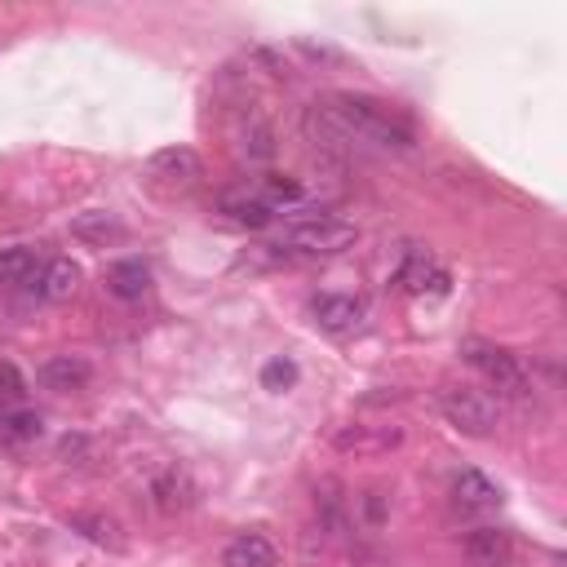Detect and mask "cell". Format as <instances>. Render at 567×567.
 <instances>
[{"label":"cell","mask_w":567,"mask_h":567,"mask_svg":"<svg viewBox=\"0 0 567 567\" xmlns=\"http://www.w3.org/2000/svg\"><path fill=\"white\" fill-rule=\"evenodd\" d=\"M71 235L84 239V244H106V239H120L124 226H120L115 213H106V208H89V213L71 217Z\"/></svg>","instance_id":"17"},{"label":"cell","mask_w":567,"mask_h":567,"mask_svg":"<svg viewBox=\"0 0 567 567\" xmlns=\"http://www.w3.org/2000/svg\"><path fill=\"white\" fill-rule=\"evenodd\" d=\"M221 567H279V549L261 532H244L221 549Z\"/></svg>","instance_id":"12"},{"label":"cell","mask_w":567,"mask_h":567,"mask_svg":"<svg viewBox=\"0 0 567 567\" xmlns=\"http://www.w3.org/2000/svg\"><path fill=\"white\" fill-rule=\"evenodd\" d=\"M310 319L323 332L346 337V332H354L368 319V301L363 297H350V292H319V297H310Z\"/></svg>","instance_id":"5"},{"label":"cell","mask_w":567,"mask_h":567,"mask_svg":"<svg viewBox=\"0 0 567 567\" xmlns=\"http://www.w3.org/2000/svg\"><path fill=\"white\" fill-rule=\"evenodd\" d=\"M439 412L447 416V425H456L470 439H487L496 430V421H501V403L487 390L465 385V381L439 390Z\"/></svg>","instance_id":"3"},{"label":"cell","mask_w":567,"mask_h":567,"mask_svg":"<svg viewBox=\"0 0 567 567\" xmlns=\"http://www.w3.org/2000/svg\"><path fill=\"white\" fill-rule=\"evenodd\" d=\"M40 416L35 412H27V408H18V412H4L0 416V439L4 443H31V439H40Z\"/></svg>","instance_id":"21"},{"label":"cell","mask_w":567,"mask_h":567,"mask_svg":"<svg viewBox=\"0 0 567 567\" xmlns=\"http://www.w3.org/2000/svg\"><path fill=\"white\" fill-rule=\"evenodd\" d=\"M306 137L328 155H354V151H412L416 133L403 115H394L385 102L363 93H328L301 111Z\"/></svg>","instance_id":"1"},{"label":"cell","mask_w":567,"mask_h":567,"mask_svg":"<svg viewBox=\"0 0 567 567\" xmlns=\"http://www.w3.org/2000/svg\"><path fill=\"white\" fill-rule=\"evenodd\" d=\"M89 452V439L84 434H66L62 443H58V456H66V461H80Z\"/></svg>","instance_id":"24"},{"label":"cell","mask_w":567,"mask_h":567,"mask_svg":"<svg viewBox=\"0 0 567 567\" xmlns=\"http://www.w3.org/2000/svg\"><path fill=\"white\" fill-rule=\"evenodd\" d=\"M146 284H151V270L137 257H120L106 266V292L120 301H137L146 292Z\"/></svg>","instance_id":"16"},{"label":"cell","mask_w":567,"mask_h":567,"mask_svg":"<svg viewBox=\"0 0 567 567\" xmlns=\"http://www.w3.org/2000/svg\"><path fill=\"white\" fill-rule=\"evenodd\" d=\"M403 439V430L399 425H346V430H337V447L341 452H385V447H394Z\"/></svg>","instance_id":"14"},{"label":"cell","mask_w":567,"mask_h":567,"mask_svg":"<svg viewBox=\"0 0 567 567\" xmlns=\"http://www.w3.org/2000/svg\"><path fill=\"white\" fill-rule=\"evenodd\" d=\"M275 239H279L297 261H310V257H337V252H346V248L359 239V226L319 208V213H297V217H288Z\"/></svg>","instance_id":"2"},{"label":"cell","mask_w":567,"mask_h":567,"mask_svg":"<svg viewBox=\"0 0 567 567\" xmlns=\"http://www.w3.org/2000/svg\"><path fill=\"white\" fill-rule=\"evenodd\" d=\"M217 208H221L230 221L248 226V230H261V226H270V221H275V208H266L257 195H221V199H217Z\"/></svg>","instance_id":"18"},{"label":"cell","mask_w":567,"mask_h":567,"mask_svg":"<svg viewBox=\"0 0 567 567\" xmlns=\"http://www.w3.org/2000/svg\"><path fill=\"white\" fill-rule=\"evenodd\" d=\"M151 501H155V509H164V514L190 509V505H195V483H190V474L177 470V465L155 470V474H151Z\"/></svg>","instance_id":"9"},{"label":"cell","mask_w":567,"mask_h":567,"mask_svg":"<svg viewBox=\"0 0 567 567\" xmlns=\"http://www.w3.org/2000/svg\"><path fill=\"white\" fill-rule=\"evenodd\" d=\"M71 527H75V532H84L93 545H102V549H111V554H120V549H124L120 523H115V518H106V514H71Z\"/></svg>","instance_id":"19"},{"label":"cell","mask_w":567,"mask_h":567,"mask_svg":"<svg viewBox=\"0 0 567 567\" xmlns=\"http://www.w3.org/2000/svg\"><path fill=\"white\" fill-rule=\"evenodd\" d=\"M452 501H456V509H465V514H492V509L501 505V487H496L483 470H461V474L452 478Z\"/></svg>","instance_id":"10"},{"label":"cell","mask_w":567,"mask_h":567,"mask_svg":"<svg viewBox=\"0 0 567 567\" xmlns=\"http://www.w3.org/2000/svg\"><path fill=\"white\" fill-rule=\"evenodd\" d=\"M0 394H4V399H22V394H27V381L18 377L13 363H0Z\"/></svg>","instance_id":"23"},{"label":"cell","mask_w":567,"mask_h":567,"mask_svg":"<svg viewBox=\"0 0 567 567\" xmlns=\"http://www.w3.org/2000/svg\"><path fill=\"white\" fill-rule=\"evenodd\" d=\"M514 554V540L505 527H492V523H478L465 532V558L474 567H505Z\"/></svg>","instance_id":"8"},{"label":"cell","mask_w":567,"mask_h":567,"mask_svg":"<svg viewBox=\"0 0 567 567\" xmlns=\"http://www.w3.org/2000/svg\"><path fill=\"white\" fill-rule=\"evenodd\" d=\"M461 359L483 372V381L496 390V394H527L532 381H527V368L518 363V354H509L505 346H492L483 337H465L461 341Z\"/></svg>","instance_id":"4"},{"label":"cell","mask_w":567,"mask_h":567,"mask_svg":"<svg viewBox=\"0 0 567 567\" xmlns=\"http://www.w3.org/2000/svg\"><path fill=\"white\" fill-rule=\"evenodd\" d=\"M146 177L159 186H195L204 177V159L190 146H159L146 159Z\"/></svg>","instance_id":"6"},{"label":"cell","mask_w":567,"mask_h":567,"mask_svg":"<svg viewBox=\"0 0 567 567\" xmlns=\"http://www.w3.org/2000/svg\"><path fill=\"white\" fill-rule=\"evenodd\" d=\"M230 142H235V151H239L248 164H266V159L275 155V128H270V120H266L261 111H252V106L235 115Z\"/></svg>","instance_id":"7"},{"label":"cell","mask_w":567,"mask_h":567,"mask_svg":"<svg viewBox=\"0 0 567 567\" xmlns=\"http://www.w3.org/2000/svg\"><path fill=\"white\" fill-rule=\"evenodd\" d=\"M394 284L403 288V292H412V297H425V292H447V270L443 266H434L425 252H408L403 257V266L394 270Z\"/></svg>","instance_id":"11"},{"label":"cell","mask_w":567,"mask_h":567,"mask_svg":"<svg viewBox=\"0 0 567 567\" xmlns=\"http://www.w3.org/2000/svg\"><path fill=\"white\" fill-rule=\"evenodd\" d=\"M35 248L18 244V248H4L0 252V284H35Z\"/></svg>","instance_id":"20"},{"label":"cell","mask_w":567,"mask_h":567,"mask_svg":"<svg viewBox=\"0 0 567 567\" xmlns=\"http://www.w3.org/2000/svg\"><path fill=\"white\" fill-rule=\"evenodd\" d=\"M80 288V266L71 257H53L40 266V279H35V292L44 301H71Z\"/></svg>","instance_id":"13"},{"label":"cell","mask_w":567,"mask_h":567,"mask_svg":"<svg viewBox=\"0 0 567 567\" xmlns=\"http://www.w3.org/2000/svg\"><path fill=\"white\" fill-rule=\"evenodd\" d=\"M0 416H4V408H0Z\"/></svg>","instance_id":"25"},{"label":"cell","mask_w":567,"mask_h":567,"mask_svg":"<svg viewBox=\"0 0 567 567\" xmlns=\"http://www.w3.org/2000/svg\"><path fill=\"white\" fill-rule=\"evenodd\" d=\"M292 377H297V368H292L288 359H275V363H266L261 385H266V390H284V385H292Z\"/></svg>","instance_id":"22"},{"label":"cell","mask_w":567,"mask_h":567,"mask_svg":"<svg viewBox=\"0 0 567 567\" xmlns=\"http://www.w3.org/2000/svg\"><path fill=\"white\" fill-rule=\"evenodd\" d=\"M35 377H40L44 390H80V385L93 377V368H89L80 354H53V359L40 363Z\"/></svg>","instance_id":"15"}]
</instances>
